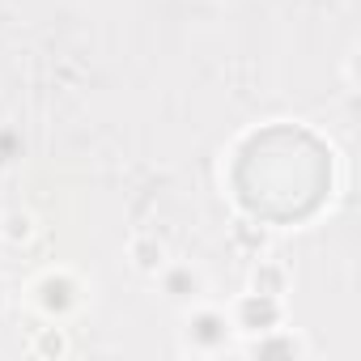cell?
<instances>
[{
    "mask_svg": "<svg viewBox=\"0 0 361 361\" xmlns=\"http://www.w3.org/2000/svg\"><path fill=\"white\" fill-rule=\"evenodd\" d=\"M234 340V323L226 310L217 306H188V327H183V348L188 353H204V357H217L226 353Z\"/></svg>",
    "mask_w": 361,
    "mask_h": 361,
    "instance_id": "6da1fadb",
    "label": "cell"
},
{
    "mask_svg": "<svg viewBox=\"0 0 361 361\" xmlns=\"http://www.w3.org/2000/svg\"><path fill=\"white\" fill-rule=\"evenodd\" d=\"M230 323L238 336H259V331H272L285 323V298H272V293H255L247 289L234 306H230Z\"/></svg>",
    "mask_w": 361,
    "mask_h": 361,
    "instance_id": "7a4b0ae2",
    "label": "cell"
},
{
    "mask_svg": "<svg viewBox=\"0 0 361 361\" xmlns=\"http://www.w3.org/2000/svg\"><path fill=\"white\" fill-rule=\"evenodd\" d=\"M81 281L73 276V272H64V268H56V272H43L39 276V285H35V306L51 319V323H60V319H68L77 306H81Z\"/></svg>",
    "mask_w": 361,
    "mask_h": 361,
    "instance_id": "3957f363",
    "label": "cell"
},
{
    "mask_svg": "<svg viewBox=\"0 0 361 361\" xmlns=\"http://www.w3.org/2000/svg\"><path fill=\"white\" fill-rule=\"evenodd\" d=\"M243 357H285V361H298V357H310V344L293 331V327H272V331H259V336H247L243 340Z\"/></svg>",
    "mask_w": 361,
    "mask_h": 361,
    "instance_id": "277c9868",
    "label": "cell"
},
{
    "mask_svg": "<svg viewBox=\"0 0 361 361\" xmlns=\"http://www.w3.org/2000/svg\"><path fill=\"white\" fill-rule=\"evenodd\" d=\"M161 293L174 302V306H192L204 298V272L192 268V264H161Z\"/></svg>",
    "mask_w": 361,
    "mask_h": 361,
    "instance_id": "5b68a950",
    "label": "cell"
},
{
    "mask_svg": "<svg viewBox=\"0 0 361 361\" xmlns=\"http://www.w3.org/2000/svg\"><path fill=\"white\" fill-rule=\"evenodd\" d=\"M128 259H132V268H136L140 276H157L161 264H166V243H161L157 234H136V238L128 243Z\"/></svg>",
    "mask_w": 361,
    "mask_h": 361,
    "instance_id": "8992f818",
    "label": "cell"
},
{
    "mask_svg": "<svg viewBox=\"0 0 361 361\" xmlns=\"http://www.w3.org/2000/svg\"><path fill=\"white\" fill-rule=\"evenodd\" d=\"M247 289L285 298V293H289V268L276 264V259H255V264H251V276H247Z\"/></svg>",
    "mask_w": 361,
    "mask_h": 361,
    "instance_id": "52a82bcc",
    "label": "cell"
},
{
    "mask_svg": "<svg viewBox=\"0 0 361 361\" xmlns=\"http://www.w3.org/2000/svg\"><path fill=\"white\" fill-rule=\"evenodd\" d=\"M230 243H234L243 255L259 259V255L268 251V230H264V226H251V221H238V226L230 230Z\"/></svg>",
    "mask_w": 361,
    "mask_h": 361,
    "instance_id": "ba28073f",
    "label": "cell"
},
{
    "mask_svg": "<svg viewBox=\"0 0 361 361\" xmlns=\"http://www.w3.org/2000/svg\"><path fill=\"white\" fill-rule=\"evenodd\" d=\"M35 238V217L30 213H5L0 217V243L5 247H22Z\"/></svg>",
    "mask_w": 361,
    "mask_h": 361,
    "instance_id": "9c48e42d",
    "label": "cell"
},
{
    "mask_svg": "<svg viewBox=\"0 0 361 361\" xmlns=\"http://www.w3.org/2000/svg\"><path fill=\"white\" fill-rule=\"evenodd\" d=\"M30 353L35 357H64L68 353V336H64V327H35V336H30Z\"/></svg>",
    "mask_w": 361,
    "mask_h": 361,
    "instance_id": "30bf717a",
    "label": "cell"
},
{
    "mask_svg": "<svg viewBox=\"0 0 361 361\" xmlns=\"http://www.w3.org/2000/svg\"><path fill=\"white\" fill-rule=\"evenodd\" d=\"M9 306V293H5V281H0V310H5Z\"/></svg>",
    "mask_w": 361,
    "mask_h": 361,
    "instance_id": "8fae6325",
    "label": "cell"
}]
</instances>
